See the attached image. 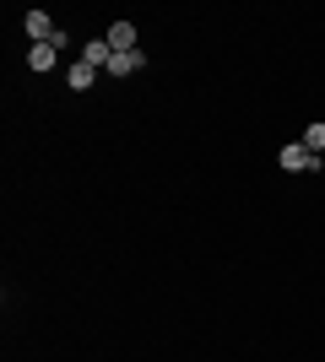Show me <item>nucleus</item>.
<instances>
[{"label": "nucleus", "mask_w": 325, "mask_h": 362, "mask_svg": "<svg viewBox=\"0 0 325 362\" xmlns=\"http://www.w3.org/2000/svg\"><path fill=\"white\" fill-rule=\"evenodd\" d=\"M28 33H33V44H55V49H65V33L49 22V11H28Z\"/></svg>", "instance_id": "obj_1"}, {"label": "nucleus", "mask_w": 325, "mask_h": 362, "mask_svg": "<svg viewBox=\"0 0 325 362\" xmlns=\"http://www.w3.org/2000/svg\"><path fill=\"white\" fill-rule=\"evenodd\" d=\"M282 168H287V173H309V168H320V157L298 141V146H282Z\"/></svg>", "instance_id": "obj_2"}, {"label": "nucleus", "mask_w": 325, "mask_h": 362, "mask_svg": "<svg viewBox=\"0 0 325 362\" xmlns=\"http://www.w3.org/2000/svg\"><path fill=\"white\" fill-rule=\"evenodd\" d=\"M108 49H114V54L141 49V44H136V28H130V22H114V28H108Z\"/></svg>", "instance_id": "obj_3"}, {"label": "nucleus", "mask_w": 325, "mask_h": 362, "mask_svg": "<svg viewBox=\"0 0 325 362\" xmlns=\"http://www.w3.org/2000/svg\"><path fill=\"white\" fill-rule=\"evenodd\" d=\"M55 54H60V49H55V44H33L28 65H33V71H55Z\"/></svg>", "instance_id": "obj_4"}, {"label": "nucleus", "mask_w": 325, "mask_h": 362, "mask_svg": "<svg viewBox=\"0 0 325 362\" xmlns=\"http://www.w3.org/2000/svg\"><path fill=\"white\" fill-rule=\"evenodd\" d=\"M81 60H87V65H108V60H114V49H108V38H93V44L81 49Z\"/></svg>", "instance_id": "obj_5"}, {"label": "nucleus", "mask_w": 325, "mask_h": 362, "mask_svg": "<svg viewBox=\"0 0 325 362\" xmlns=\"http://www.w3.org/2000/svg\"><path fill=\"white\" fill-rule=\"evenodd\" d=\"M93 76H98V65L76 60V65H71V87H76V92H87V87H93Z\"/></svg>", "instance_id": "obj_6"}, {"label": "nucleus", "mask_w": 325, "mask_h": 362, "mask_svg": "<svg viewBox=\"0 0 325 362\" xmlns=\"http://www.w3.org/2000/svg\"><path fill=\"white\" fill-rule=\"evenodd\" d=\"M108 71H114V76H130V71H141V49H130V54H114V60H108Z\"/></svg>", "instance_id": "obj_7"}, {"label": "nucleus", "mask_w": 325, "mask_h": 362, "mask_svg": "<svg viewBox=\"0 0 325 362\" xmlns=\"http://www.w3.org/2000/svg\"><path fill=\"white\" fill-rule=\"evenodd\" d=\"M304 146H309L314 157H320V146H325V124H309V136H304Z\"/></svg>", "instance_id": "obj_8"}]
</instances>
